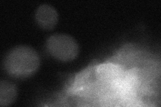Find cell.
<instances>
[{"instance_id": "4", "label": "cell", "mask_w": 161, "mask_h": 107, "mask_svg": "<svg viewBox=\"0 0 161 107\" xmlns=\"http://www.w3.org/2000/svg\"><path fill=\"white\" fill-rule=\"evenodd\" d=\"M17 87L12 83L2 80L0 83V105L6 106L12 104L17 97Z\"/></svg>"}, {"instance_id": "1", "label": "cell", "mask_w": 161, "mask_h": 107, "mask_svg": "<svg viewBox=\"0 0 161 107\" xmlns=\"http://www.w3.org/2000/svg\"><path fill=\"white\" fill-rule=\"evenodd\" d=\"M40 58L32 48L18 45L9 51L4 59L5 70L14 78H28L37 72Z\"/></svg>"}, {"instance_id": "3", "label": "cell", "mask_w": 161, "mask_h": 107, "mask_svg": "<svg viewBox=\"0 0 161 107\" xmlns=\"http://www.w3.org/2000/svg\"><path fill=\"white\" fill-rule=\"evenodd\" d=\"M35 21L39 26L47 30L53 29L58 23V14L54 8L48 4H42L36 9Z\"/></svg>"}, {"instance_id": "2", "label": "cell", "mask_w": 161, "mask_h": 107, "mask_svg": "<svg viewBox=\"0 0 161 107\" xmlns=\"http://www.w3.org/2000/svg\"><path fill=\"white\" fill-rule=\"evenodd\" d=\"M46 47L50 55L61 62H70L77 57L79 45L69 35L55 34L47 39Z\"/></svg>"}]
</instances>
